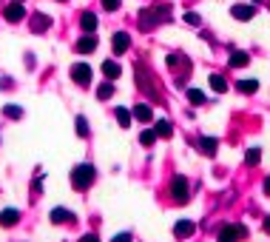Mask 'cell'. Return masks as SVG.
<instances>
[{"label":"cell","mask_w":270,"mask_h":242,"mask_svg":"<svg viewBox=\"0 0 270 242\" xmlns=\"http://www.w3.org/2000/svg\"><path fill=\"white\" fill-rule=\"evenodd\" d=\"M91 183H94V165L83 162V165H77V168L71 171V185H74L77 191H86Z\"/></svg>","instance_id":"obj_1"},{"label":"cell","mask_w":270,"mask_h":242,"mask_svg":"<svg viewBox=\"0 0 270 242\" xmlns=\"http://www.w3.org/2000/svg\"><path fill=\"white\" fill-rule=\"evenodd\" d=\"M171 196L177 202H188V180L185 177H174L171 180Z\"/></svg>","instance_id":"obj_2"},{"label":"cell","mask_w":270,"mask_h":242,"mask_svg":"<svg viewBox=\"0 0 270 242\" xmlns=\"http://www.w3.org/2000/svg\"><path fill=\"white\" fill-rule=\"evenodd\" d=\"M71 80L80 83V86H89L91 83V66L89 63H74V66H71Z\"/></svg>","instance_id":"obj_3"},{"label":"cell","mask_w":270,"mask_h":242,"mask_svg":"<svg viewBox=\"0 0 270 242\" xmlns=\"http://www.w3.org/2000/svg\"><path fill=\"white\" fill-rule=\"evenodd\" d=\"M245 234H248L245 225H225V228L219 231V242H239Z\"/></svg>","instance_id":"obj_4"},{"label":"cell","mask_w":270,"mask_h":242,"mask_svg":"<svg viewBox=\"0 0 270 242\" xmlns=\"http://www.w3.org/2000/svg\"><path fill=\"white\" fill-rule=\"evenodd\" d=\"M3 17H6L9 23H20L23 17H26V6L14 0V3H9V6H6V12H3Z\"/></svg>","instance_id":"obj_5"},{"label":"cell","mask_w":270,"mask_h":242,"mask_svg":"<svg viewBox=\"0 0 270 242\" xmlns=\"http://www.w3.org/2000/svg\"><path fill=\"white\" fill-rule=\"evenodd\" d=\"M17 219H20V211H17V208H3V211H0V225H3V228H11Z\"/></svg>","instance_id":"obj_6"},{"label":"cell","mask_w":270,"mask_h":242,"mask_svg":"<svg viewBox=\"0 0 270 242\" xmlns=\"http://www.w3.org/2000/svg\"><path fill=\"white\" fill-rule=\"evenodd\" d=\"M128 46H131V37L125 35V32H117L114 35V54H125Z\"/></svg>","instance_id":"obj_7"},{"label":"cell","mask_w":270,"mask_h":242,"mask_svg":"<svg viewBox=\"0 0 270 242\" xmlns=\"http://www.w3.org/2000/svg\"><path fill=\"white\" fill-rule=\"evenodd\" d=\"M193 231H196V225H193L191 219H182V222H177V225H174V234H177V237H182V240H188Z\"/></svg>","instance_id":"obj_8"},{"label":"cell","mask_w":270,"mask_h":242,"mask_svg":"<svg viewBox=\"0 0 270 242\" xmlns=\"http://www.w3.org/2000/svg\"><path fill=\"white\" fill-rule=\"evenodd\" d=\"M80 26H83V32H86V35H91V32L97 29V14H94V12H86L83 17H80Z\"/></svg>","instance_id":"obj_9"},{"label":"cell","mask_w":270,"mask_h":242,"mask_svg":"<svg viewBox=\"0 0 270 242\" xmlns=\"http://www.w3.org/2000/svg\"><path fill=\"white\" fill-rule=\"evenodd\" d=\"M134 117L139 120V123H151L154 120V111H151V105H134Z\"/></svg>","instance_id":"obj_10"},{"label":"cell","mask_w":270,"mask_h":242,"mask_svg":"<svg viewBox=\"0 0 270 242\" xmlns=\"http://www.w3.org/2000/svg\"><path fill=\"white\" fill-rule=\"evenodd\" d=\"M94 48H97V37H94V35L83 37V40L77 43V51H80V54H91Z\"/></svg>","instance_id":"obj_11"},{"label":"cell","mask_w":270,"mask_h":242,"mask_svg":"<svg viewBox=\"0 0 270 242\" xmlns=\"http://www.w3.org/2000/svg\"><path fill=\"white\" fill-rule=\"evenodd\" d=\"M230 14H233L236 20H250V17L256 14V9H253V6H233V9H230Z\"/></svg>","instance_id":"obj_12"},{"label":"cell","mask_w":270,"mask_h":242,"mask_svg":"<svg viewBox=\"0 0 270 242\" xmlns=\"http://www.w3.org/2000/svg\"><path fill=\"white\" fill-rule=\"evenodd\" d=\"M216 145H219V143H216L214 137H202V140H199V151H202L205 157H214V154H216Z\"/></svg>","instance_id":"obj_13"},{"label":"cell","mask_w":270,"mask_h":242,"mask_svg":"<svg viewBox=\"0 0 270 242\" xmlns=\"http://www.w3.org/2000/svg\"><path fill=\"white\" fill-rule=\"evenodd\" d=\"M102 74H105L108 80H117V77H120V66H117L114 60H105V63H102Z\"/></svg>","instance_id":"obj_14"},{"label":"cell","mask_w":270,"mask_h":242,"mask_svg":"<svg viewBox=\"0 0 270 242\" xmlns=\"http://www.w3.org/2000/svg\"><path fill=\"white\" fill-rule=\"evenodd\" d=\"M248 63H250L248 51H233V54H230V66H233V69H242V66H248Z\"/></svg>","instance_id":"obj_15"},{"label":"cell","mask_w":270,"mask_h":242,"mask_svg":"<svg viewBox=\"0 0 270 242\" xmlns=\"http://www.w3.org/2000/svg\"><path fill=\"white\" fill-rule=\"evenodd\" d=\"M211 89H214V92H227V80L225 77H222V74H211Z\"/></svg>","instance_id":"obj_16"},{"label":"cell","mask_w":270,"mask_h":242,"mask_svg":"<svg viewBox=\"0 0 270 242\" xmlns=\"http://www.w3.org/2000/svg\"><path fill=\"white\" fill-rule=\"evenodd\" d=\"M236 89H239L242 94H253L256 89H259V83H256V80H239Z\"/></svg>","instance_id":"obj_17"},{"label":"cell","mask_w":270,"mask_h":242,"mask_svg":"<svg viewBox=\"0 0 270 242\" xmlns=\"http://www.w3.org/2000/svg\"><path fill=\"white\" fill-rule=\"evenodd\" d=\"M114 114H117V123H120L123 128H128V126H131V111H128V108H117Z\"/></svg>","instance_id":"obj_18"},{"label":"cell","mask_w":270,"mask_h":242,"mask_svg":"<svg viewBox=\"0 0 270 242\" xmlns=\"http://www.w3.org/2000/svg\"><path fill=\"white\" fill-rule=\"evenodd\" d=\"M154 131H157V137H171V134H174V128H171V123H168V120H159Z\"/></svg>","instance_id":"obj_19"},{"label":"cell","mask_w":270,"mask_h":242,"mask_svg":"<svg viewBox=\"0 0 270 242\" xmlns=\"http://www.w3.org/2000/svg\"><path fill=\"white\" fill-rule=\"evenodd\" d=\"M188 100H191L193 105H202V103H205V94H202V89H188Z\"/></svg>","instance_id":"obj_20"},{"label":"cell","mask_w":270,"mask_h":242,"mask_svg":"<svg viewBox=\"0 0 270 242\" xmlns=\"http://www.w3.org/2000/svg\"><path fill=\"white\" fill-rule=\"evenodd\" d=\"M66 219H71V214H68L66 208H54L51 211V222H66Z\"/></svg>","instance_id":"obj_21"},{"label":"cell","mask_w":270,"mask_h":242,"mask_svg":"<svg viewBox=\"0 0 270 242\" xmlns=\"http://www.w3.org/2000/svg\"><path fill=\"white\" fill-rule=\"evenodd\" d=\"M111 94H114V86H111V83H102L100 89H97V97H100V100H108Z\"/></svg>","instance_id":"obj_22"},{"label":"cell","mask_w":270,"mask_h":242,"mask_svg":"<svg viewBox=\"0 0 270 242\" xmlns=\"http://www.w3.org/2000/svg\"><path fill=\"white\" fill-rule=\"evenodd\" d=\"M245 160H248V165H259V160H262V151H259V148H250L248 154H245Z\"/></svg>","instance_id":"obj_23"},{"label":"cell","mask_w":270,"mask_h":242,"mask_svg":"<svg viewBox=\"0 0 270 242\" xmlns=\"http://www.w3.org/2000/svg\"><path fill=\"white\" fill-rule=\"evenodd\" d=\"M3 114L11 117V120H20V117H23V108H17V105H6V108H3Z\"/></svg>","instance_id":"obj_24"},{"label":"cell","mask_w":270,"mask_h":242,"mask_svg":"<svg viewBox=\"0 0 270 242\" xmlns=\"http://www.w3.org/2000/svg\"><path fill=\"white\" fill-rule=\"evenodd\" d=\"M48 26H51V20H48V17H43V14H37V17H34V32L48 29Z\"/></svg>","instance_id":"obj_25"},{"label":"cell","mask_w":270,"mask_h":242,"mask_svg":"<svg viewBox=\"0 0 270 242\" xmlns=\"http://www.w3.org/2000/svg\"><path fill=\"white\" fill-rule=\"evenodd\" d=\"M154 140H157V131H142L139 134V143L142 145H154Z\"/></svg>","instance_id":"obj_26"},{"label":"cell","mask_w":270,"mask_h":242,"mask_svg":"<svg viewBox=\"0 0 270 242\" xmlns=\"http://www.w3.org/2000/svg\"><path fill=\"white\" fill-rule=\"evenodd\" d=\"M77 134H80V137H86V134H89V123H86V117H77Z\"/></svg>","instance_id":"obj_27"},{"label":"cell","mask_w":270,"mask_h":242,"mask_svg":"<svg viewBox=\"0 0 270 242\" xmlns=\"http://www.w3.org/2000/svg\"><path fill=\"white\" fill-rule=\"evenodd\" d=\"M102 9L105 12H117L120 9V0H102Z\"/></svg>","instance_id":"obj_28"},{"label":"cell","mask_w":270,"mask_h":242,"mask_svg":"<svg viewBox=\"0 0 270 242\" xmlns=\"http://www.w3.org/2000/svg\"><path fill=\"white\" fill-rule=\"evenodd\" d=\"M185 23H191V26H196V23H199V14H193V12H188V14H185Z\"/></svg>","instance_id":"obj_29"},{"label":"cell","mask_w":270,"mask_h":242,"mask_svg":"<svg viewBox=\"0 0 270 242\" xmlns=\"http://www.w3.org/2000/svg\"><path fill=\"white\" fill-rule=\"evenodd\" d=\"M111 242H131V234H117Z\"/></svg>","instance_id":"obj_30"},{"label":"cell","mask_w":270,"mask_h":242,"mask_svg":"<svg viewBox=\"0 0 270 242\" xmlns=\"http://www.w3.org/2000/svg\"><path fill=\"white\" fill-rule=\"evenodd\" d=\"M80 242H100V240H97V234H86Z\"/></svg>","instance_id":"obj_31"},{"label":"cell","mask_w":270,"mask_h":242,"mask_svg":"<svg viewBox=\"0 0 270 242\" xmlns=\"http://www.w3.org/2000/svg\"><path fill=\"white\" fill-rule=\"evenodd\" d=\"M265 191H268V194H270V177H268V180H265Z\"/></svg>","instance_id":"obj_32"},{"label":"cell","mask_w":270,"mask_h":242,"mask_svg":"<svg viewBox=\"0 0 270 242\" xmlns=\"http://www.w3.org/2000/svg\"><path fill=\"white\" fill-rule=\"evenodd\" d=\"M265 231H268V234H270V217L265 219Z\"/></svg>","instance_id":"obj_33"},{"label":"cell","mask_w":270,"mask_h":242,"mask_svg":"<svg viewBox=\"0 0 270 242\" xmlns=\"http://www.w3.org/2000/svg\"><path fill=\"white\" fill-rule=\"evenodd\" d=\"M253 3H259V0H253Z\"/></svg>","instance_id":"obj_34"},{"label":"cell","mask_w":270,"mask_h":242,"mask_svg":"<svg viewBox=\"0 0 270 242\" xmlns=\"http://www.w3.org/2000/svg\"><path fill=\"white\" fill-rule=\"evenodd\" d=\"M60 3H63V0H60Z\"/></svg>","instance_id":"obj_35"},{"label":"cell","mask_w":270,"mask_h":242,"mask_svg":"<svg viewBox=\"0 0 270 242\" xmlns=\"http://www.w3.org/2000/svg\"><path fill=\"white\" fill-rule=\"evenodd\" d=\"M17 3H20V0H17Z\"/></svg>","instance_id":"obj_36"}]
</instances>
